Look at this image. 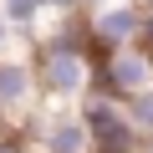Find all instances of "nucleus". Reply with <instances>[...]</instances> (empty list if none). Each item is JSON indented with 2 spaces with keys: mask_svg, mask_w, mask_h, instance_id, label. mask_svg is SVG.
<instances>
[{
  "mask_svg": "<svg viewBox=\"0 0 153 153\" xmlns=\"http://www.w3.org/2000/svg\"><path fill=\"white\" fill-rule=\"evenodd\" d=\"M31 61H36V87H41V107H76L92 87V41H87V26L82 16L71 21H51L31 46Z\"/></svg>",
  "mask_w": 153,
  "mask_h": 153,
  "instance_id": "obj_1",
  "label": "nucleus"
},
{
  "mask_svg": "<svg viewBox=\"0 0 153 153\" xmlns=\"http://www.w3.org/2000/svg\"><path fill=\"white\" fill-rule=\"evenodd\" d=\"M143 87H153V51L143 41L138 46H123V51H107V56H92V87L87 92L128 102Z\"/></svg>",
  "mask_w": 153,
  "mask_h": 153,
  "instance_id": "obj_2",
  "label": "nucleus"
},
{
  "mask_svg": "<svg viewBox=\"0 0 153 153\" xmlns=\"http://www.w3.org/2000/svg\"><path fill=\"white\" fill-rule=\"evenodd\" d=\"M76 117H82V128H87V148L92 153H138V133H133V123L123 117V102L117 97H97V92H87L82 102H76Z\"/></svg>",
  "mask_w": 153,
  "mask_h": 153,
  "instance_id": "obj_3",
  "label": "nucleus"
},
{
  "mask_svg": "<svg viewBox=\"0 0 153 153\" xmlns=\"http://www.w3.org/2000/svg\"><path fill=\"white\" fill-rule=\"evenodd\" d=\"M21 133L31 138L36 153H92L76 107H36V112L21 123Z\"/></svg>",
  "mask_w": 153,
  "mask_h": 153,
  "instance_id": "obj_4",
  "label": "nucleus"
},
{
  "mask_svg": "<svg viewBox=\"0 0 153 153\" xmlns=\"http://www.w3.org/2000/svg\"><path fill=\"white\" fill-rule=\"evenodd\" d=\"M82 26H87L92 51L107 56V51H123V46L143 41V5L138 0H112V5H102V10H87Z\"/></svg>",
  "mask_w": 153,
  "mask_h": 153,
  "instance_id": "obj_5",
  "label": "nucleus"
},
{
  "mask_svg": "<svg viewBox=\"0 0 153 153\" xmlns=\"http://www.w3.org/2000/svg\"><path fill=\"white\" fill-rule=\"evenodd\" d=\"M36 107H41V87H36V61H31V51L0 56V112L21 128Z\"/></svg>",
  "mask_w": 153,
  "mask_h": 153,
  "instance_id": "obj_6",
  "label": "nucleus"
},
{
  "mask_svg": "<svg viewBox=\"0 0 153 153\" xmlns=\"http://www.w3.org/2000/svg\"><path fill=\"white\" fill-rule=\"evenodd\" d=\"M0 21L21 36V46H31V41L46 31V10H41V0H0Z\"/></svg>",
  "mask_w": 153,
  "mask_h": 153,
  "instance_id": "obj_7",
  "label": "nucleus"
},
{
  "mask_svg": "<svg viewBox=\"0 0 153 153\" xmlns=\"http://www.w3.org/2000/svg\"><path fill=\"white\" fill-rule=\"evenodd\" d=\"M123 117L133 123V133H138V138H148V133H153V87L133 92V97L123 102Z\"/></svg>",
  "mask_w": 153,
  "mask_h": 153,
  "instance_id": "obj_8",
  "label": "nucleus"
},
{
  "mask_svg": "<svg viewBox=\"0 0 153 153\" xmlns=\"http://www.w3.org/2000/svg\"><path fill=\"white\" fill-rule=\"evenodd\" d=\"M41 10L46 21H71V16H82V0H41Z\"/></svg>",
  "mask_w": 153,
  "mask_h": 153,
  "instance_id": "obj_9",
  "label": "nucleus"
},
{
  "mask_svg": "<svg viewBox=\"0 0 153 153\" xmlns=\"http://www.w3.org/2000/svg\"><path fill=\"white\" fill-rule=\"evenodd\" d=\"M0 153H36V148H31V138L16 128V133H5V138H0Z\"/></svg>",
  "mask_w": 153,
  "mask_h": 153,
  "instance_id": "obj_10",
  "label": "nucleus"
},
{
  "mask_svg": "<svg viewBox=\"0 0 153 153\" xmlns=\"http://www.w3.org/2000/svg\"><path fill=\"white\" fill-rule=\"evenodd\" d=\"M16 46H21V36H16V31H10V26H5V21H0V56H10V51H16Z\"/></svg>",
  "mask_w": 153,
  "mask_h": 153,
  "instance_id": "obj_11",
  "label": "nucleus"
},
{
  "mask_svg": "<svg viewBox=\"0 0 153 153\" xmlns=\"http://www.w3.org/2000/svg\"><path fill=\"white\" fill-rule=\"evenodd\" d=\"M143 46L153 51V10H143Z\"/></svg>",
  "mask_w": 153,
  "mask_h": 153,
  "instance_id": "obj_12",
  "label": "nucleus"
},
{
  "mask_svg": "<svg viewBox=\"0 0 153 153\" xmlns=\"http://www.w3.org/2000/svg\"><path fill=\"white\" fill-rule=\"evenodd\" d=\"M102 5H112V0H82V16L87 10H102Z\"/></svg>",
  "mask_w": 153,
  "mask_h": 153,
  "instance_id": "obj_13",
  "label": "nucleus"
},
{
  "mask_svg": "<svg viewBox=\"0 0 153 153\" xmlns=\"http://www.w3.org/2000/svg\"><path fill=\"white\" fill-rule=\"evenodd\" d=\"M5 133H16V123H10L5 112H0V138H5Z\"/></svg>",
  "mask_w": 153,
  "mask_h": 153,
  "instance_id": "obj_14",
  "label": "nucleus"
},
{
  "mask_svg": "<svg viewBox=\"0 0 153 153\" xmlns=\"http://www.w3.org/2000/svg\"><path fill=\"white\" fill-rule=\"evenodd\" d=\"M138 153H153V133H148V138H143V143H138Z\"/></svg>",
  "mask_w": 153,
  "mask_h": 153,
  "instance_id": "obj_15",
  "label": "nucleus"
},
{
  "mask_svg": "<svg viewBox=\"0 0 153 153\" xmlns=\"http://www.w3.org/2000/svg\"><path fill=\"white\" fill-rule=\"evenodd\" d=\"M138 5H143V10H153V0H138Z\"/></svg>",
  "mask_w": 153,
  "mask_h": 153,
  "instance_id": "obj_16",
  "label": "nucleus"
}]
</instances>
